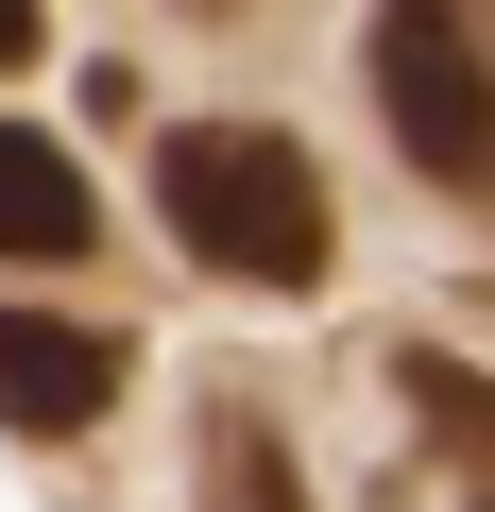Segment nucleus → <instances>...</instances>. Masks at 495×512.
Instances as JSON below:
<instances>
[{
	"label": "nucleus",
	"mask_w": 495,
	"mask_h": 512,
	"mask_svg": "<svg viewBox=\"0 0 495 512\" xmlns=\"http://www.w3.org/2000/svg\"><path fill=\"white\" fill-rule=\"evenodd\" d=\"M154 205H171V239L205 256L222 291H325V274H342L325 154L274 137V120H171V137H154Z\"/></svg>",
	"instance_id": "f257e3e1"
},
{
	"label": "nucleus",
	"mask_w": 495,
	"mask_h": 512,
	"mask_svg": "<svg viewBox=\"0 0 495 512\" xmlns=\"http://www.w3.org/2000/svg\"><path fill=\"white\" fill-rule=\"evenodd\" d=\"M359 69H376V120H393V154H410L427 188L495 205V69H478V0H376Z\"/></svg>",
	"instance_id": "f03ea898"
},
{
	"label": "nucleus",
	"mask_w": 495,
	"mask_h": 512,
	"mask_svg": "<svg viewBox=\"0 0 495 512\" xmlns=\"http://www.w3.org/2000/svg\"><path fill=\"white\" fill-rule=\"evenodd\" d=\"M120 325H69V308H0V427L18 444H86L120 410Z\"/></svg>",
	"instance_id": "7ed1b4c3"
},
{
	"label": "nucleus",
	"mask_w": 495,
	"mask_h": 512,
	"mask_svg": "<svg viewBox=\"0 0 495 512\" xmlns=\"http://www.w3.org/2000/svg\"><path fill=\"white\" fill-rule=\"evenodd\" d=\"M188 495H205V512H308V461L274 444V393H257V376H205V410H188Z\"/></svg>",
	"instance_id": "20e7f679"
},
{
	"label": "nucleus",
	"mask_w": 495,
	"mask_h": 512,
	"mask_svg": "<svg viewBox=\"0 0 495 512\" xmlns=\"http://www.w3.org/2000/svg\"><path fill=\"white\" fill-rule=\"evenodd\" d=\"M86 239H103V205L52 154V120H0V256H86Z\"/></svg>",
	"instance_id": "39448f33"
},
{
	"label": "nucleus",
	"mask_w": 495,
	"mask_h": 512,
	"mask_svg": "<svg viewBox=\"0 0 495 512\" xmlns=\"http://www.w3.org/2000/svg\"><path fill=\"white\" fill-rule=\"evenodd\" d=\"M393 393H410V427H427V444L495 461V376H478V359H427V342H393Z\"/></svg>",
	"instance_id": "423d86ee"
},
{
	"label": "nucleus",
	"mask_w": 495,
	"mask_h": 512,
	"mask_svg": "<svg viewBox=\"0 0 495 512\" xmlns=\"http://www.w3.org/2000/svg\"><path fill=\"white\" fill-rule=\"evenodd\" d=\"M35 35H52V18H35V0H0V69H35Z\"/></svg>",
	"instance_id": "0eeeda50"
},
{
	"label": "nucleus",
	"mask_w": 495,
	"mask_h": 512,
	"mask_svg": "<svg viewBox=\"0 0 495 512\" xmlns=\"http://www.w3.org/2000/svg\"><path fill=\"white\" fill-rule=\"evenodd\" d=\"M188 18H239V0H188Z\"/></svg>",
	"instance_id": "6e6552de"
}]
</instances>
